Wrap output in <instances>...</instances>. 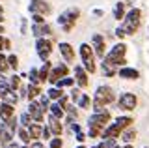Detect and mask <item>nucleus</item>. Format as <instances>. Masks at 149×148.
<instances>
[{
  "label": "nucleus",
  "mask_w": 149,
  "mask_h": 148,
  "mask_svg": "<svg viewBox=\"0 0 149 148\" xmlns=\"http://www.w3.org/2000/svg\"><path fill=\"white\" fill-rule=\"evenodd\" d=\"M140 23H142V10L140 8H132L123 17V23L119 25V28L125 32V36H132L140 28Z\"/></svg>",
  "instance_id": "nucleus-2"
},
{
  "label": "nucleus",
  "mask_w": 149,
  "mask_h": 148,
  "mask_svg": "<svg viewBox=\"0 0 149 148\" xmlns=\"http://www.w3.org/2000/svg\"><path fill=\"white\" fill-rule=\"evenodd\" d=\"M114 34H116V36H118V38H119V39H123V38H125V32H123V30H121V28H119V26H118V28H116V32H114Z\"/></svg>",
  "instance_id": "nucleus-49"
},
{
  "label": "nucleus",
  "mask_w": 149,
  "mask_h": 148,
  "mask_svg": "<svg viewBox=\"0 0 149 148\" xmlns=\"http://www.w3.org/2000/svg\"><path fill=\"white\" fill-rule=\"evenodd\" d=\"M134 137H136V129L134 128H125L123 131H121V139H123V142H132Z\"/></svg>",
  "instance_id": "nucleus-23"
},
{
  "label": "nucleus",
  "mask_w": 149,
  "mask_h": 148,
  "mask_svg": "<svg viewBox=\"0 0 149 148\" xmlns=\"http://www.w3.org/2000/svg\"><path fill=\"white\" fill-rule=\"evenodd\" d=\"M69 73V68L65 66V64H56L54 68H50V73H49V81L50 85H56V81H60L62 77H67Z\"/></svg>",
  "instance_id": "nucleus-8"
},
{
  "label": "nucleus",
  "mask_w": 149,
  "mask_h": 148,
  "mask_svg": "<svg viewBox=\"0 0 149 148\" xmlns=\"http://www.w3.org/2000/svg\"><path fill=\"white\" fill-rule=\"evenodd\" d=\"M49 128H50V131H52V135H62V131H63L62 120L52 116V114H49Z\"/></svg>",
  "instance_id": "nucleus-19"
},
{
  "label": "nucleus",
  "mask_w": 149,
  "mask_h": 148,
  "mask_svg": "<svg viewBox=\"0 0 149 148\" xmlns=\"http://www.w3.org/2000/svg\"><path fill=\"white\" fill-rule=\"evenodd\" d=\"M136 103H138V99L132 92H125V94L119 96V107L125 109V111H134L136 109Z\"/></svg>",
  "instance_id": "nucleus-11"
},
{
  "label": "nucleus",
  "mask_w": 149,
  "mask_h": 148,
  "mask_svg": "<svg viewBox=\"0 0 149 148\" xmlns=\"http://www.w3.org/2000/svg\"><path fill=\"white\" fill-rule=\"evenodd\" d=\"M32 122H34V120H32V116H30V113H28V111H26V113H22L21 116H19V124H21L22 128H28Z\"/></svg>",
  "instance_id": "nucleus-34"
},
{
  "label": "nucleus",
  "mask_w": 149,
  "mask_h": 148,
  "mask_svg": "<svg viewBox=\"0 0 149 148\" xmlns=\"http://www.w3.org/2000/svg\"><path fill=\"white\" fill-rule=\"evenodd\" d=\"M17 135H19V139H21L24 144H30V139H32V137H30V133H28V129H26V128H22V126H21V128L17 129Z\"/></svg>",
  "instance_id": "nucleus-30"
},
{
  "label": "nucleus",
  "mask_w": 149,
  "mask_h": 148,
  "mask_svg": "<svg viewBox=\"0 0 149 148\" xmlns=\"http://www.w3.org/2000/svg\"><path fill=\"white\" fill-rule=\"evenodd\" d=\"M28 77H30V82H32V85H41V81H39V69H37V68H30Z\"/></svg>",
  "instance_id": "nucleus-32"
},
{
  "label": "nucleus",
  "mask_w": 149,
  "mask_h": 148,
  "mask_svg": "<svg viewBox=\"0 0 149 148\" xmlns=\"http://www.w3.org/2000/svg\"><path fill=\"white\" fill-rule=\"evenodd\" d=\"M62 139H60V135H54V139H50V144L49 148H62Z\"/></svg>",
  "instance_id": "nucleus-40"
},
{
  "label": "nucleus",
  "mask_w": 149,
  "mask_h": 148,
  "mask_svg": "<svg viewBox=\"0 0 149 148\" xmlns=\"http://www.w3.org/2000/svg\"><path fill=\"white\" fill-rule=\"evenodd\" d=\"M74 85V79H71V77H62L60 81H56V85L54 86H58V88H67V86H73Z\"/></svg>",
  "instance_id": "nucleus-31"
},
{
  "label": "nucleus",
  "mask_w": 149,
  "mask_h": 148,
  "mask_svg": "<svg viewBox=\"0 0 149 148\" xmlns=\"http://www.w3.org/2000/svg\"><path fill=\"white\" fill-rule=\"evenodd\" d=\"M6 148H22V146H19L17 142H13V141H11V142H9V144H8Z\"/></svg>",
  "instance_id": "nucleus-53"
},
{
  "label": "nucleus",
  "mask_w": 149,
  "mask_h": 148,
  "mask_svg": "<svg viewBox=\"0 0 149 148\" xmlns=\"http://www.w3.org/2000/svg\"><path fill=\"white\" fill-rule=\"evenodd\" d=\"M50 135H52V131H50V128L47 126V128H43V133H41V139H50Z\"/></svg>",
  "instance_id": "nucleus-47"
},
{
  "label": "nucleus",
  "mask_w": 149,
  "mask_h": 148,
  "mask_svg": "<svg viewBox=\"0 0 149 148\" xmlns=\"http://www.w3.org/2000/svg\"><path fill=\"white\" fill-rule=\"evenodd\" d=\"M26 92H28V94H26V98H28V99H36V98H39V96H41V88H39V85H32V82L28 85Z\"/></svg>",
  "instance_id": "nucleus-24"
},
{
  "label": "nucleus",
  "mask_w": 149,
  "mask_h": 148,
  "mask_svg": "<svg viewBox=\"0 0 149 148\" xmlns=\"http://www.w3.org/2000/svg\"><path fill=\"white\" fill-rule=\"evenodd\" d=\"M110 120V113L108 111H101V113H93L90 118H88V126H101L104 128V124H108Z\"/></svg>",
  "instance_id": "nucleus-12"
},
{
  "label": "nucleus",
  "mask_w": 149,
  "mask_h": 148,
  "mask_svg": "<svg viewBox=\"0 0 149 148\" xmlns=\"http://www.w3.org/2000/svg\"><path fill=\"white\" fill-rule=\"evenodd\" d=\"M26 148H45V146H43L41 141H34V142H30V144H26Z\"/></svg>",
  "instance_id": "nucleus-48"
},
{
  "label": "nucleus",
  "mask_w": 149,
  "mask_h": 148,
  "mask_svg": "<svg viewBox=\"0 0 149 148\" xmlns=\"http://www.w3.org/2000/svg\"><path fill=\"white\" fill-rule=\"evenodd\" d=\"M36 49H37V54H39V58L43 60H49L50 53H52V41L49 38H37L36 41Z\"/></svg>",
  "instance_id": "nucleus-5"
},
{
  "label": "nucleus",
  "mask_w": 149,
  "mask_h": 148,
  "mask_svg": "<svg viewBox=\"0 0 149 148\" xmlns=\"http://www.w3.org/2000/svg\"><path fill=\"white\" fill-rule=\"evenodd\" d=\"M78 53H80V58H82V64H84V69H86L88 73H95V60H93V51L88 43H82L80 49H78Z\"/></svg>",
  "instance_id": "nucleus-4"
},
{
  "label": "nucleus",
  "mask_w": 149,
  "mask_h": 148,
  "mask_svg": "<svg viewBox=\"0 0 149 148\" xmlns=\"http://www.w3.org/2000/svg\"><path fill=\"white\" fill-rule=\"evenodd\" d=\"M77 105H78V107H80V109H88V107H90V105H91V98H90V94H82Z\"/></svg>",
  "instance_id": "nucleus-35"
},
{
  "label": "nucleus",
  "mask_w": 149,
  "mask_h": 148,
  "mask_svg": "<svg viewBox=\"0 0 149 148\" xmlns=\"http://www.w3.org/2000/svg\"><path fill=\"white\" fill-rule=\"evenodd\" d=\"M0 34H4V25L0 23Z\"/></svg>",
  "instance_id": "nucleus-56"
},
{
  "label": "nucleus",
  "mask_w": 149,
  "mask_h": 148,
  "mask_svg": "<svg viewBox=\"0 0 149 148\" xmlns=\"http://www.w3.org/2000/svg\"><path fill=\"white\" fill-rule=\"evenodd\" d=\"M47 96H49V98L52 99V101H58V99L63 96V90H62V88H58V86H52V88L47 90Z\"/></svg>",
  "instance_id": "nucleus-28"
},
{
  "label": "nucleus",
  "mask_w": 149,
  "mask_h": 148,
  "mask_svg": "<svg viewBox=\"0 0 149 148\" xmlns=\"http://www.w3.org/2000/svg\"><path fill=\"white\" fill-rule=\"evenodd\" d=\"M93 15H95V17H102L104 11H102V10H93Z\"/></svg>",
  "instance_id": "nucleus-52"
},
{
  "label": "nucleus",
  "mask_w": 149,
  "mask_h": 148,
  "mask_svg": "<svg viewBox=\"0 0 149 148\" xmlns=\"http://www.w3.org/2000/svg\"><path fill=\"white\" fill-rule=\"evenodd\" d=\"M49 111H50V114H52V116L60 118V120H62V118H63V114H65V109H63L62 105L58 103V101H56V103H52V105H50V107H49Z\"/></svg>",
  "instance_id": "nucleus-25"
},
{
  "label": "nucleus",
  "mask_w": 149,
  "mask_h": 148,
  "mask_svg": "<svg viewBox=\"0 0 149 148\" xmlns=\"http://www.w3.org/2000/svg\"><path fill=\"white\" fill-rule=\"evenodd\" d=\"M93 98H95V99H99V101H102L104 105H108V103H112V101L116 99V94H114V90H112L110 86H106V85H101L99 88L95 90Z\"/></svg>",
  "instance_id": "nucleus-6"
},
{
  "label": "nucleus",
  "mask_w": 149,
  "mask_h": 148,
  "mask_svg": "<svg viewBox=\"0 0 149 148\" xmlns=\"http://www.w3.org/2000/svg\"><path fill=\"white\" fill-rule=\"evenodd\" d=\"M91 148H99V146H91Z\"/></svg>",
  "instance_id": "nucleus-60"
},
{
  "label": "nucleus",
  "mask_w": 149,
  "mask_h": 148,
  "mask_svg": "<svg viewBox=\"0 0 149 148\" xmlns=\"http://www.w3.org/2000/svg\"><path fill=\"white\" fill-rule=\"evenodd\" d=\"M125 53H127V45H125V43H118V45H114V47H112L108 53L104 54V58H102V64H104V66L114 68V69H119V68L127 66Z\"/></svg>",
  "instance_id": "nucleus-1"
},
{
  "label": "nucleus",
  "mask_w": 149,
  "mask_h": 148,
  "mask_svg": "<svg viewBox=\"0 0 149 148\" xmlns=\"http://www.w3.org/2000/svg\"><path fill=\"white\" fill-rule=\"evenodd\" d=\"M77 141H78V142H84V141H86V135H84L82 131H78V133H77Z\"/></svg>",
  "instance_id": "nucleus-50"
},
{
  "label": "nucleus",
  "mask_w": 149,
  "mask_h": 148,
  "mask_svg": "<svg viewBox=\"0 0 149 148\" xmlns=\"http://www.w3.org/2000/svg\"><path fill=\"white\" fill-rule=\"evenodd\" d=\"M102 129H104V128H101V126H90L88 135H90V137H99L101 133H102Z\"/></svg>",
  "instance_id": "nucleus-38"
},
{
  "label": "nucleus",
  "mask_w": 149,
  "mask_h": 148,
  "mask_svg": "<svg viewBox=\"0 0 149 148\" xmlns=\"http://www.w3.org/2000/svg\"><path fill=\"white\" fill-rule=\"evenodd\" d=\"M99 148H114L116 146V139H104L101 144H97Z\"/></svg>",
  "instance_id": "nucleus-41"
},
{
  "label": "nucleus",
  "mask_w": 149,
  "mask_h": 148,
  "mask_svg": "<svg viewBox=\"0 0 149 148\" xmlns=\"http://www.w3.org/2000/svg\"><path fill=\"white\" fill-rule=\"evenodd\" d=\"M116 124H118L121 129H125V128H129L130 124H132V118L130 116H118L116 118Z\"/></svg>",
  "instance_id": "nucleus-33"
},
{
  "label": "nucleus",
  "mask_w": 149,
  "mask_h": 148,
  "mask_svg": "<svg viewBox=\"0 0 149 148\" xmlns=\"http://www.w3.org/2000/svg\"><path fill=\"white\" fill-rule=\"evenodd\" d=\"M26 129H28V133H30V137H32V139H36V141H37V139H41V133H43V126H41L39 122H37V124H30V126H28Z\"/></svg>",
  "instance_id": "nucleus-20"
},
{
  "label": "nucleus",
  "mask_w": 149,
  "mask_h": 148,
  "mask_svg": "<svg viewBox=\"0 0 149 148\" xmlns=\"http://www.w3.org/2000/svg\"><path fill=\"white\" fill-rule=\"evenodd\" d=\"M39 103H41V107H43L45 111H49V107H50V98L47 94H41L39 96Z\"/></svg>",
  "instance_id": "nucleus-37"
},
{
  "label": "nucleus",
  "mask_w": 149,
  "mask_h": 148,
  "mask_svg": "<svg viewBox=\"0 0 149 148\" xmlns=\"http://www.w3.org/2000/svg\"><path fill=\"white\" fill-rule=\"evenodd\" d=\"M118 73V69H114V68H110V66H104L102 64V75H106V77H112V75H116Z\"/></svg>",
  "instance_id": "nucleus-43"
},
{
  "label": "nucleus",
  "mask_w": 149,
  "mask_h": 148,
  "mask_svg": "<svg viewBox=\"0 0 149 148\" xmlns=\"http://www.w3.org/2000/svg\"><path fill=\"white\" fill-rule=\"evenodd\" d=\"M60 54L65 58V62H74V49L67 41H62V43H60Z\"/></svg>",
  "instance_id": "nucleus-16"
},
{
  "label": "nucleus",
  "mask_w": 149,
  "mask_h": 148,
  "mask_svg": "<svg viewBox=\"0 0 149 148\" xmlns=\"http://www.w3.org/2000/svg\"><path fill=\"white\" fill-rule=\"evenodd\" d=\"M146 148H147V146H146Z\"/></svg>",
  "instance_id": "nucleus-61"
},
{
  "label": "nucleus",
  "mask_w": 149,
  "mask_h": 148,
  "mask_svg": "<svg viewBox=\"0 0 149 148\" xmlns=\"http://www.w3.org/2000/svg\"><path fill=\"white\" fill-rule=\"evenodd\" d=\"M91 49L95 51V54L99 58H104V54H106V41H104V38H102L101 34H93V38H91Z\"/></svg>",
  "instance_id": "nucleus-9"
},
{
  "label": "nucleus",
  "mask_w": 149,
  "mask_h": 148,
  "mask_svg": "<svg viewBox=\"0 0 149 148\" xmlns=\"http://www.w3.org/2000/svg\"><path fill=\"white\" fill-rule=\"evenodd\" d=\"M50 68H52V64H50L49 60H45V62H43V66L39 68V81H41V82H45L47 79H49V73H50Z\"/></svg>",
  "instance_id": "nucleus-21"
},
{
  "label": "nucleus",
  "mask_w": 149,
  "mask_h": 148,
  "mask_svg": "<svg viewBox=\"0 0 149 148\" xmlns=\"http://www.w3.org/2000/svg\"><path fill=\"white\" fill-rule=\"evenodd\" d=\"M118 75L121 77V79H127V81H136L140 77V71L134 68H129V66H123L118 69Z\"/></svg>",
  "instance_id": "nucleus-14"
},
{
  "label": "nucleus",
  "mask_w": 149,
  "mask_h": 148,
  "mask_svg": "<svg viewBox=\"0 0 149 148\" xmlns=\"http://www.w3.org/2000/svg\"><path fill=\"white\" fill-rule=\"evenodd\" d=\"M121 131H123V129H121L119 126H118V124H110V126L108 128H104V129H102V133H101V137L102 139H118L119 135H121Z\"/></svg>",
  "instance_id": "nucleus-17"
},
{
  "label": "nucleus",
  "mask_w": 149,
  "mask_h": 148,
  "mask_svg": "<svg viewBox=\"0 0 149 148\" xmlns=\"http://www.w3.org/2000/svg\"><path fill=\"white\" fill-rule=\"evenodd\" d=\"M2 101H6V103H9V105H17L19 96L15 94V90L9 88L8 92H4V94H2Z\"/></svg>",
  "instance_id": "nucleus-22"
},
{
  "label": "nucleus",
  "mask_w": 149,
  "mask_h": 148,
  "mask_svg": "<svg viewBox=\"0 0 149 148\" xmlns=\"http://www.w3.org/2000/svg\"><path fill=\"white\" fill-rule=\"evenodd\" d=\"M71 129H73L74 133H78V131H80V126H78V124H74V122H73V124H71Z\"/></svg>",
  "instance_id": "nucleus-51"
},
{
  "label": "nucleus",
  "mask_w": 149,
  "mask_h": 148,
  "mask_svg": "<svg viewBox=\"0 0 149 148\" xmlns=\"http://www.w3.org/2000/svg\"><path fill=\"white\" fill-rule=\"evenodd\" d=\"M2 129H6V122H4V120L0 118V131H2Z\"/></svg>",
  "instance_id": "nucleus-55"
},
{
  "label": "nucleus",
  "mask_w": 149,
  "mask_h": 148,
  "mask_svg": "<svg viewBox=\"0 0 149 148\" xmlns=\"http://www.w3.org/2000/svg\"><path fill=\"white\" fill-rule=\"evenodd\" d=\"M28 113H30V116L34 122H43L45 120V109L41 107V103L37 99H30V103H28Z\"/></svg>",
  "instance_id": "nucleus-7"
},
{
  "label": "nucleus",
  "mask_w": 149,
  "mask_h": 148,
  "mask_svg": "<svg viewBox=\"0 0 149 148\" xmlns=\"http://www.w3.org/2000/svg\"><path fill=\"white\" fill-rule=\"evenodd\" d=\"M78 17H80V10H78V8H69V10H65L63 13H60L58 25L62 26L65 32H69V30H73V26H74V23H77Z\"/></svg>",
  "instance_id": "nucleus-3"
},
{
  "label": "nucleus",
  "mask_w": 149,
  "mask_h": 148,
  "mask_svg": "<svg viewBox=\"0 0 149 148\" xmlns=\"http://www.w3.org/2000/svg\"><path fill=\"white\" fill-rule=\"evenodd\" d=\"M80 96H82V92L78 90V88H73V90H71V101H73L74 105L78 103V99H80Z\"/></svg>",
  "instance_id": "nucleus-44"
},
{
  "label": "nucleus",
  "mask_w": 149,
  "mask_h": 148,
  "mask_svg": "<svg viewBox=\"0 0 149 148\" xmlns=\"http://www.w3.org/2000/svg\"><path fill=\"white\" fill-rule=\"evenodd\" d=\"M0 103H2V94H0Z\"/></svg>",
  "instance_id": "nucleus-58"
},
{
  "label": "nucleus",
  "mask_w": 149,
  "mask_h": 148,
  "mask_svg": "<svg viewBox=\"0 0 149 148\" xmlns=\"http://www.w3.org/2000/svg\"><path fill=\"white\" fill-rule=\"evenodd\" d=\"M74 81L80 88L88 86V71L84 69V66H74Z\"/></svg>",
  "instance_id": "nucleus-15"
},
{
  "label": "nucleus",
  "mask_w": 149,
  "mask_h": 148,
  "mask_svg": "<svg viewBox=\"0 0 149 148\" xmlns=\"http://www.w3.org/2000/svg\"><path fill=\"white\" fill-rule=\"evenodd\" d=\"M0 15H4V8L2 6H0Z\"/></svg>",
  "instance_id": "nucleus-57"
},
{
  "label": "nucleus",
  "mask_w": 149,
  "mask_h": 148,
  "mask_svg": "<svg viewBox=\"0 0 149 148\" xmlns=\"http://www.w3.org/2000/svg\"><path fill=\"white\" fill-rule=\"evenodd\" d=\"M8 66L11 68V69H17L19 68V58L15 56V54H9V56H8Z\"/></svg>",
  "instance_id": "nucleus-39"
},
{
  "label": "nucleus",
  "mask_w": 149,
  "mask_h": 148,
  "mask_svg": "<svg viewBox=\"0 0 149 148\" xmlns=\"http://www.w3.org/2000/svg\"><path fill=\"white\" fill-rule=\"evenodd\" d=\"M8 82H9V88H11V90H15V92H17L19 88H21V77H19L17 73H13V75L8 79Z\"/></svg>",
  "instance_id": "nucleus-29"
},
{
  "label": "nucleus",
  "mask_w": 149,
  "mask_h": 148,
  "mask_svg": "<svg viewBox=\"0 0 149 148\" xmlns=\"http://www.w3.org/2000/svg\"><path fill=\"white\" fill-rule=\"evenodd\" d=\"M28 10H30V13H41V15H50L52 8H50V4H47L45 0H32L30 6H28Z\"/></svg>",
  "instance_id": "nucleus-10"
},
{
  "label": "nucleus",
  "mask_w": 149,
  "mask_h": 148,
  "mask_svg": "<svg viewBox=\"0 0 149 148\" xmlns=\"http://www.w3.org/2000/svg\"><path fill=\"white\" fill-rule=\"evenodd\" d=\"M21 32H22V34H26V21L24 19H22V25H21Z\"/></svg>",
  "instance_id": "nucleus-54"
},
{
  "label": "nucleus",
  "mask_w": 149,
  "mask_h": 148,
  "mask_svg": "<svg viewBox=\"0 0 149 148\" xmlns=\"http://www.w3.org/2000/svg\"><path fill=\"white\" fill-rule=\"evenodd\" d=\"M125 15H127V13H125V4L123 2H118V4H116V8H114V19L123 21Z\"/></svg>",
  "instance_id": "nucleus-27"
},
{
  "label": "nucleus",
  "mask_w": 149,
  "mask_h": 148,
  "mask_svg": "<svg viewBox=\"0 0 149 148\" xmlns=\"http://www.w3.org/2000/svg\"><path fill=\"white\" fill-rule=\"evenodd\" d=\"M9 47H11V43H9V39H6V38H4L2 34H0V51H2V49H9Z\"/></svg>",
  "instance_id": "nucleus-45"
},
{
  "label": "nucleus",
  "mask_w": 149,
  "mask_h": 148,
  "mask_svg": "<svg viewBox=\"0 0 149 148\" xmlns=\"http://www.w3.org/2000/svg\"><path fill=\"white\" fill-rule=\"evenodd\" d=\"M8 68H9V66H8V56H4L2 51H0V73H4Z\"/></svg>",
  "instance_id": "nucleus-42"
},
{
  "label": "nucleus",
  "mask_w": 149,
  "mask_h": 148,
  "mask_svg": "<svg viewBox=\"0 0 149 148\" xmlns=\"http://www.w3.org/2000/svg\"><path fill=\"white\" fill-rule=\"evenodd\" d=\"M11 141H13V133L9 131L8 128L2 129V131H0V144H2V146H8Z\"/></svg>",
  "instance_id": "nucleus-26"
},
{
  "label": "nucleus",
  "mask_w": 149,
  "mask_h": 148,
  "mask_svg": "<svg viewBox=\"0 0 149 148\" xmlns=\"http://www.w3.org/2000/svg\"><path fill=\"white\" fill-rule=\"evenodd\" d=\"M77 148H86V146H77Z\"/></svg>",
  "instance_id": "nucleus-59"
},
{
  "label": "nucleus",
  "mask_w": 149,
  "mask_h": 148,
  "mask_svg": "<svg viewBox=\"0 0 149 148\" xmlns=\"http://www.w3.org/2000/svg\"><path fill=\"white\" fill-rule=\"evenodd\" d=\"M32 34L36 38H47V36L52 34V26L47 25V23H34L32 25Z\"/></svg>",
  "instance_id": "nucleus-13"
},
{
  "label": "nucleus",
  "mask_w": 149,
  "mask_h": 148,
  "mask_svg": "<svg viewBox=\"0 0 149 148\" xmlns=\"http://www.w3.org/2000/svg\"><path fill=\"white\" fill-rule=\"evenodd\" d=\"M6 128H8V129H9V131H11V133H15L17 129H19V118L11 116V118H9L8 122H6Z\"/></svg>",
  "instance_id": "nucleus-36"
},
{
  "label": "nucleus",
  "mask_w": 149,
  "mask_h": 148,
  "mask_svg": "<svg viewBox=\"0 0 149 148\" xmlns=\"http://www.w3.org/2000/svg\"><path fill=\"white\" fill-rule=\"evenodd\" d=\"M32 21L34 23H45V15H41V13H32Z\"/></svg>",
  "instance_id": "nucleus-46"
},
{
  "label": "nucleus",
  "mask_w": 149,
  "mask_h": 148,
  "mask_svg": "<svg viewBox=\"0 0 149 148\" xmlns=\"http://www.w3.org/2000/svg\"><path fill=\"white\" fill-rule=\"evenodd\" d=\"M15 105H9V103H6V101H2L0 103V118L4 120V122H8L11 116H15Z\"/></svg>",
  "instance_id": "nucleus-18"
}]
</instances>
